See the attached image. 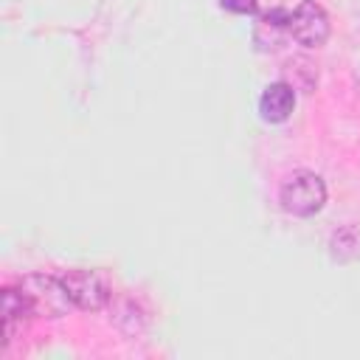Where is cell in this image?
<instances>
[{
	"label": "cell",
	"instance_id": "obj_3",
	"mask_svg": "<svg viewBox=\"0 0 360 360\" xmlns=\"http://www.w3.org/2000/svg\"><path fill=\"white\" fill-rule=\"evenodd\" d=\"M287 31L292 34L295 42H301V45H307V48H318V45H323L326 37H329V17H326V11H323L315 0H304V3L290 14Z\"/></svg>",
	"mask_w": 360,
	"mask_h": 360
},
{
	"label": "cell",
	"instance_id": "obj_1",
	"mask_svg": "<svg viewBox=\"0 0 360 360\" xmlns=\"http://www.w3.org/2000/svg\"><path fill=\"white\" fill-rule=\"evenodd\" d=\"M20 292L25 298L28 312L39 315V318H59L73 304L65 281L53 278V276H25L20 281Z\"/></svg>",
	"mask_w": 360,
	"mask_h": 360
},
{
	"label": "cell",
	"instance_id": "obj_6",
	"mask_svg": "<svg viewBox=\"0 0 360 360\" xmlns=\"http://www.w3.org/2000/svg\"><path fill=\"white\" fill-rule=\"evenodd\" d=\"M222 3V8H228V11H236V14H253L256 11V0H219Z\"/></svg>",
	"mask_w": 360,
	"mask_h": 360
},
{
	"label": "cell",
	"instance_id": "obj_5",
	"mask_svg": "<svg viewBox=\"0 0 360 360\" xmlns=\"http://www.w3.org/2000/svg\"><path fill=\"white\" fill-rule=\"evenodd\" d=\"M292 107H295V93H292V87L284 84V82L267 84L264 93H262V98H259L262 118H264V121H273V124L287 121L290 112H292Z\"/></svg>",
	"mask_w": 360,
	"mask_h": 360
},
{
	"label": "cell",
	"instance_id": "obj_4",
	"mask_svg": "<svg viewBox=\"0 0 360 360\" xmlns=\"http://www.w3.org/2000/svg\"><path fill=\"white\" fill-rule=\"evenodd\" d=\"M68 295L82 309H101L110 301V284L96 270H70L62 276Z\"/></svg>",
	"mask_w": 360,
	"mask_h": 360
},
{
	"label": "cell",
	"instance_id": "obj_2",
	"mask_svg": "<svg viewBox=\"0 0 360 360\" xmlns=\"http://www.w3.org/2000/svg\"><path fill=\"white\" fill-rule=\"evenodd\" d=\"M326 202V186L315 172H292L281 183V205L295 217H312Z\"/></svg>",
	"mask_w": 360,
	"mask_h": 360
}]
</instances>
